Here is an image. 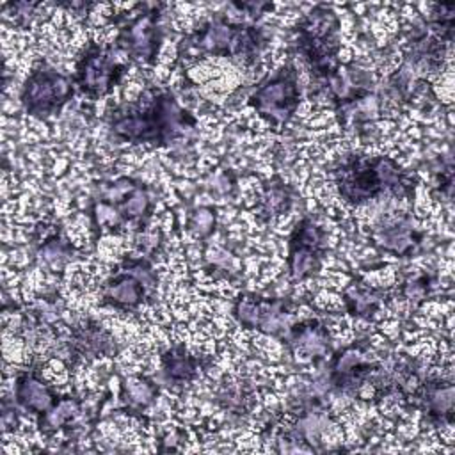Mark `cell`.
Returning a JSON list of instances; mask_svg holds the SVG:
<instances>
[{
    "mask_svg": "<svg viewBox=\"0 0 455 455\" xmlns=\"http://www.w3.org/2000/svg\"><path fill=\"white\" fill-rule=\"evenodd\" d=\"M345 300L348 311L357 316H371L380 304V297L363 284H352L345 293Z\"/></svg>",
    "mask_w": 455,
    "mask_h": 455,
    "instance_id": "cell-21",
    "label": "cell"
},
{
    "mask_svg": "<svg viewBox=\"0 0 455 455\" xmlns=\"http://www.w3.org/2000/svg\"><path fill=\"white\" fill-rule=\"evenodd\" d=\"M59 233L48 236L39 249V256L52 270H62L66 263L71 259V247L66 243Z\"/></svg>",
    "mask_w": 455,
    "mask_h": 455,
    "instance_id": "cell-22",
    "label": "cell"
},
{
    "mask_svg": "<svg viewBox=\"0 0 455 455\" xmlns=\"http://www.w3.org/2000/svg\"><path fill=\"white\" fill-rule=\"evenodd\" d=\"M126 395L128 398L135 403V405H149L155 398V387L151 386V382L148 380H140V379H135V380H130L128 386H126Z\"/></svg>",
    "mask_w": 455,
    "mask_h": 455,
    "instance_id": "cell-23",
    "label": "cell"
},
{
    "mask_svg": "<svg viewBox=\"0 0 455 455\" xmlns=\"http://www.w3.org/2000/svg\"><path fill=\"white\" fill-rule=\"evenodd\" d=\"M299 103V76L291 62L261 80L249 96V105L274 128H283L297 112Z\"/></svg>",
    "mask_w": 455,
    "mask_h": 455,
    "instance_id": "cell-6",
    "label": "cell"
},
{
    "mask_svg": "<svg viewBox=\"0 0 455 455\" xmlns=\"http://www.w3.org/2000/svg\"><path fill=\"white\" fill-rule=\"evenodd\" d=\"M297 50L309 66L316 87L323 85L341 68L339 18L327 5H315L297 23Z\"/></svg>",
    "mask_w": 455,
    "mask_h": 455,
    "instance_id": "cell-4",
    "label": "cell"
},
{
    "mask_svg": "<svg viewBox=\"0 0 455 455\" xmlns=\"http://www.w3.org/2000/svg\"><path fill=\"white\" fill-rule=\"evenodd\" d=\"M164 4H139L133 11L126 12L116 36V48L126 59L140 64L155 62L164 39Z\"/></svg>",
    "mask_w": 455,
    "mask_h": 455,
    "instance_id": "cell-5",
    "label": "cell"
},
{
    "mask_svg": "<svg viewBox=\"0 0 455 455\" xmlns=\"http://www.w3.org/2000/svg\"><path fill=\"white\" fill-rule=\"evenodd\" d=\"M325 252V233L316 222L304 217L291 231L288 242V272L291 281L300 283L315 275L322 268Z\"/></svg>",
    "mask_w": 455,
    "mask_h": 455,
    "instance_id": "cell-10",
    "label": "cell"
},
{
    "mask_svg": "<svg viewBox=\"0 0 455 455\" xmlns=\"http://www.w3.org/2000/svg\"><path fill=\"white\" fill-rule=\"evenodd\" d=\"M233 311L243 327H252L263 334L286 336L293 323L291 304L284 299L245 295L235 302Z\"/></svg>",
    "mask_w": 455,
    "mask_h": 455,
    "instance_id": "cell-11",
    "label": "cell"
},
{
    "mask_svg": "<svg viewBox=\"0 0 455 455\" xmlns=\"http://www.w3.org/2000/svg\"><path fill=\"white\" fill-rule=\"evenodd\" d=\"M284 338L297 354L315 359L327 357L331 354L329 329L318 318L293 322Z\"/></svg>",
    "mask_w": 455,
    "mask_h": 455,
    "instance_id": "cell-13",
    "label": "cell"
},
{
    "mask_svg": "<svg viewBox=\"0 0 455 455\" xmlns=\"http://www.w3.org/2000/svg\"><path fill=\"white\" fill-rule=\"evenodd\" d=\"M78 412H80V402L76 398L64 396L57 400V403L44 416L39 418V428L41 432H46V434L57 432L68 427L78 416Z\"/></svg>",
    "mask_w": 455,
    "mask_h": 455,
    "instance_id": "cell-19",
    "label": "cell"
},
{
    "mask_svg": "<svg viewBox=\"0 0 455 455\" xmlns=\"http://www.w3.org/2000/svg\"><path fill=\"white\" fill-rule=\"evenodd\" d=\"M373 240L380 249L387 252L405 254L416 245L418 235L411 222L396 219L384 222L382 226H377L373 231Z\"/></svg>",
    "mask_w": 455,
    "mask_h": 455,
    "instance_id": "cell-16",
    "label": "cell"
},
{
    "mask_svg": "<svg viewBox=\"0 0 455 455\" xmlns=\"http://www.w3.org/2000/svg\"><path fill=\"white\" fill-rule=\"evenodd\" d=\"M291 190L281 183H268L259 197L258 204V215L263 217L265 220H272L283 213H286L291 208Z\"/></svg>",
    "mask_w": 455,
    "mask_h": 455,
    "instance_id": "cell-18",
    "label": "cell"
},
{
    "mask_svg": "<svg viewBox=\"0 0 455 455\" xmlns=\"http://www.w3.org/2000/svg\"><path fill=\"white\" fill-rule=\"evenodd\" d=\"M75 92L71 76L48 64L36 66L25 78L20 92L21 105L28 116L44 119L59 114Z\"/></svg>",
    "mask_w": 455,
    "mask_h": 455,
    "instance_id": "cell-9",
    "label": "cell"
},
{
    "mask_svg": "<svg viewBox=\"0 0 455 455\" xmlns=\"http://www.w3.org/2000/svg\"><path fill=\"white\" fill-rule=\"evenodd\" d=\"M14 398L20 407L28 411L30 414H36L37 418L44 416L57 403L53 389L34 370L21 371L16 377Z\"/></svg>",
    "mask_w": 455,
    "mask_h": 455,
    "instance_id": "cell-15",
    "label": "cell"
},
{
    "mask_svg": "<svg viewBox=\"0 0 455 455\" xmlns=\"http://www.w3.org/2000/svg\"><path fill=\"white\" fill-rule=\"evenodd\" d=\"M418 407L434 423L451 421L453 418V384L444 379H428L412 393Z\"/></svg>",
    "mask_w": 455,
    "mask_h": 455,
    "instance_id": "cell-14",
    "label": "cell"
},
{
    "mask_svg": "<svg viewBox=\"0 0 455 455\" xmlns=\"http://www.w3.org/2000/svg\"><path fill=\"white\" fill-rule=\"evenodd\" d=\"M117 48L101 44V43H89L80 52L73 82L75 85L91 100H100L114 91L119 84L123 75L128 69V62H123L117 57Z\"/></svg>",
    "mask_w": 455,
    "mask_h": 455,
    "instance_id": "cell-8",
    "label": "cell"
},
{
    "mask_svg": "<svg viewBox=\"0 0 455 455\" xmlns=\"http://www.w3.org/2000/svg\"><path fill=\"white\" fill-rule=\"evenodd\" d=\"M73 347L78 355L82 357H96L100 354H105L110 350L112 341L107 336L105 331H101L98 325H85L80 327L75 334Z\"/></svg>",
    "mask_w": 455,
    "mask_h": 455,
    "instance_id": "cell-20",
    "label": "cell"
},
{
    "mask_svg": "<svg viewBox=\"0 0 455 455\" xmlns=\"http://www.w3.org/2000/svg\"><path fill=\"white\" fill-rule=\"evenodd\" d=\"M155 288L156 274L151 263L144 256L128 258L103 283L100 302L119 311H132L148 302Z\"/></svg>",
    "mask_w": 455,
    "mask_h": 455,
    "instance_id": "cell-7",
    "label": "cell"
},
{
    "mask_svg": "<svg viewBox=\"0 0 455 455\" xmlns=\"http://www.w3.org/2000/svg\"><path fill=\"white\" fill-rule=\"evenodd\" d=\"M107 124L119 140L169 146L192 132L196 119L169 91H156L110 110Z\"/></svg>",
    "mask_w": 455,
    "mask_h": 455,
    "instance_id": "cell-1",
    "label": "cell"
},
{
    "mask_svg": "<svg viewBox=\"0 0 455 455\" xmlns=\"http://www.w3.org/2000/svg\"><path fill=\"white\" fill-rule=\"evenodd\" d=\"M375 368L377 364L366 359L364 348L354 343L332 357L329 382L341 391L354 393L370 379Z\"/></svg>",
    "mask_w": 455,
    "mask_h": 455,
    "instance_id": "cell-12",
    "label": "cell"
},
{
    "mask_svg": "<svg viewBox=\"0 0 455 455\" xmlns=\"http://www.w3.org/2000/svg\"><path fill=\"white\" fill-rule=\"evenodd\" d=\"M332 180L341 199L348 204L361 206L384 194L407 196L412 188L411 176L384 155L350 153L332 169Z\"/></svg>",
    "mask_w": 455,
    "mask_h": 455,
    "instance_id": "cell-2",
    "label": "cell"
},
{
    "mask_svg": "<svg viewBox=\"0 0 455 455\" xmlns=\"http://www.w3.org/2000/svg\"><path fill=\"white\" fill-rule=\"evenodd\" d=\"M164 375L169 382L185 384L197 373V359L185 347H172L162 355Z\"/></svg>",
    "mask_w": 455,
    "mask_h": 455,
    "instance_id": "cell-17",
    "label": "cell"
},
{
    "mask_svg": "<svg viewBox=\"0 0 455 455\" xmlns=\"http://www.w3.org/2000/svg\"><path fill=\"white\" fill-rule=\"evenodd\" d=\"M263 46L265 36L259 27L213 16L181 39L178 55L180 59L226 57L242 64H252Z\"/></svg>",
    "mask_w": 455,
    "mask_h": 455,
    "instance_id": "cell-3",
    "label": "cell"
}]
</instances>
